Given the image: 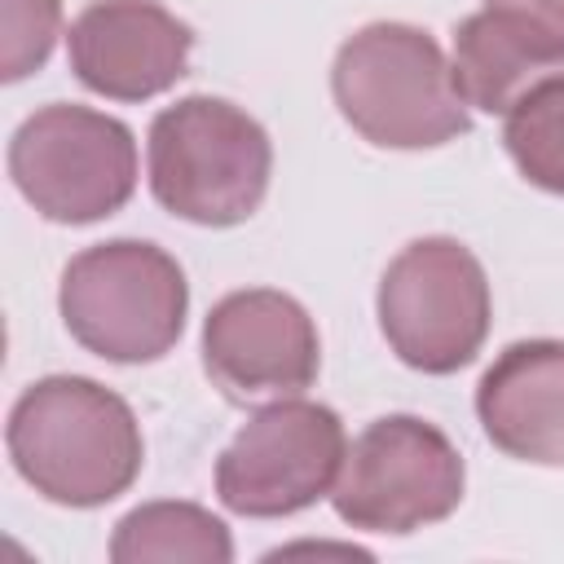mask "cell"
<instances>
[{
  "mask_svg": "<svg viewBox=\"0 0 564 564\" xmlns=\"http://www.w3.org/2000/svg\"><path fill=\"white\" fill-rule=\"evenodd\" d=\"M4 445L13 471L57 507H101L141 476V423L132 405L79 375H48L22 388Z\"/></svg>",
  "mask_w": 564,
  "mask_h": 564,
  "instance_id": "1",
  "label": "cell"
},
{
  "mask_svg": "<svg viewBox=\"0 0 564 564\" xmlns=\"http://www.w3.org/2000/svg\"><path fill=\"white\" fill-rule=\"evenodd\" d=\"M344 123L379 150H432L471 128L441 44L410 22H370L348 35L330 66Z\"/></svg>",
  "mask_w": 564,
  "mask_h": 564,
  "instance_id": "2",
  "label": "cell"
},
{
  "mask_svg": "<svg viewBox=\"0 0 564 564\" xmlns=\"http://www.w3.org/2000/svg\"><path fill=\"white\" fill-rule=\"evenodd\" d=\"M476 419L507 458L564 467V339L507 344L476 383Z\"/></svg>",
  "mask_w": 564,
  "mask_h": 564,
  "instance_id": "12",
  "label": "cell"
},
{
  "mask_svg": "<svg viewBox=\"0 0 564 564\" xmlns=\"http://www.w3.org/2000/svg\"><path fill=\"white\" fill-rule=\"evenodd\" d=\"M57 308L79 348L115 366H141L176 348L189 282L163 247L115 238L79 251L62 269Z\"/></svg>",
  "mask_w": 564,
  "mask_h": 564,
  "instance_id": "4",
  "label": "cell"
},
{
  "mask_svg": "<svg viewBox=\"0 0 564 564\" xmlns=\"http://www.w3.org/2000/svg\"><path fill=\"white\" fill-rule=\"evenodd\" d=\"M564 62V0H485L454 26V84L471 110L507 115Z\"/></svg>",
  "mask_w": 564,
  "mask_h": 564,
  "instance_id": "11",
  "label": "cell"
},
{
  "mask_svg": "<svg viewBox=\"0 0 564 564\" xmlns=\"http://www.w3.org/2000/svg\"><path fill=\"white\" fill-rule=\"evenodd\" d=\"M18 194L53 225L115 216L137 189V141L115 115L53 101L26 115L9 141Z\"/></svg>",
  "mask_w": 564,
  "mask_h": 564,
  "instance_id": "6",
  "label": "cell"
},
{
  "mask_svg": "<svg viewBox=\"0 0 564 564\" xmlns=\"http://www.w3.org/2000/svg\"><path fill=\"white\" fill-rule=\"evenodd\" d=\"M75 79L110 101H150L189 70L194 31L159 0H93L66 35Z\"/></svg>",
  "mask_w": 564,
  "mask_h": 564,
  "instance_id": "10",
  "label": "cell"
},
{
  "mask_svg": "<svg viewBox=\"0 0 564 564\" xmlns=\"http://www.w3.org/2000/svg\"><path fill=\"white\" fill-rule=\"evenodd\" d=\"M379 330L423 375H454L476 361L489 335V278L458 238H414L379 278Z\"/></svg>",
  "mask_w": 564,
  "mask_h": 564,
  "instance_id": "5",
  "label": "cell"
},
{
  "mask_svg": "<svg viewBox=\"0 0 564 564\" xmlns=\"http://www.w3.org/2000/svg\"><path fill=\"white\" fill-rule=\"evenodd\" d=\"M115 564H229L234 538L198 502H145L115 524Z\"/></svg>",
  "mask_w": 564,
  "mask_h": 564,
  "instance_id": "13",
  "label": "cell"
},
{
  "mask_svg": "<svg viewBox=\"0 0 564 564\" xmlns=\"http://www.w3.org/2000/svg\"><path fill=\"white\" fill-rule=\"evenodd\" d=\"M203 370L238 405L286 401L313 388L322 339L300 300L273 286L229 291L203 322Z\"/></svg>",
  "mask_w": 564,
  "mask_h": 564,
  "instance_id": "9",
  "label": "cell"
},
{
  "mask_svg": "<svg viewBox=\"0 0 564 564\" xmlns=\"http://www.w3.org/2000/svg\"><path fill=\"white\" fill-rule=\"evenodd\" d=\"M344 454L348 436L330 405L269 401L216 458V498L251 520L295 516L335 489Z\"/></svg>",
  "mask_w": 564,
  "mask_h": 564,
  "instance_id": "8",
  "label": "cell"
},
{
  "mask_svg": "<svg viewBox=\"0 0 564 564\" xmlns=\"http://www.w3.org/2000/svg\"><path fill=\"white\" fill-rule=\"evenodd\" d=\"M502 145L529 185L564 194V75H542L516 97L502 115Z\"/></svg>",
  "mask_w": 564,
  "mask_h": 564,
  "instance_id": "14",
  "label": "cell"
},
{
  "mask_svg": "<svg viewBox=\"0 0 564 564\" xmlns=\"http://www.w3.org/2000/svg\"><path fill=\"white\" fill-rule=\"evenodd\" d=\"M467 485L454 441L419 414H383L348 445L330 489L335 516L361 533L405 538L458 511Z\"/></svg>",
  "mask_w": 564,
  "mask_h": 564,
  "instance_id": "7",
  "label": "cell"
},
{
  "mask_svg": "<svg viewBox=\"0 0 564 564\" xmlns=\"http://www.w3.org/2000/svg\"><path fill=\"white\" fill-rule=\"evenodd\" d=\"M150 194L176 220L229 229L256 216L269 194V132L225 97H181L150 123Z\"/></svg>",
  "mask_w": 564,
  "mask_h": 564,
  "instance_id": "3",
  "label": "cell"
},
{
  "mask_svg": "<svg viewBox=\"0 0 564 564\" xmlns=\"http://www.w3.org/2000/svg\"><path fill=\"white\" fill-rule=\"evenodd\" d=\"M0 31H4L0 75L9 84H18L48 62L57 31H62V0H4Z\"/></svg>",
  "mask_w": 564,
  "mask_h": 564,
  "instance_id": "15",
  "label": "cell"
}]
</instances>
